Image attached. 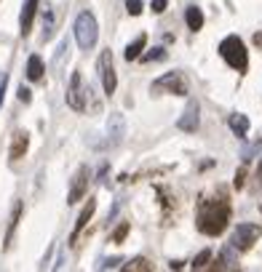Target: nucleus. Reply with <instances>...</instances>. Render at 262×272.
I'll use <instances>...</instances> for the list:
<instances>
[{
    "label": "nucleus",
    "mask_w": 262,
    "mask_h": 272,
    "mask_svg": "<svg viewBox=\"0 0 262 272\" xmlns=\"http://www.w3.org/2000/svg\"><path fill=\"white\" fill-rule=\"evenodd\" d=\"M228 227V206L225 203H204L201 206V216H198V230L204 232V235H220V232H225Z\"/></svg>",
    "instance_id": "1"
},
{
    "label": "nucleus",
    "mask_w": 262,
    "mask_h": 272,
    "mask_svg": "<svg viewBox=\"0 0 262 272\" xmlns=\"http://www.w3.org/2000/svg\"><path fill=\"white\" fill-rule=\"evenodd\" d=\"M220 53L233 69L246 72V67H249V53H246V45L238 35H228L225 40L220 43Z\"/></svg>",
    "instance_id": "2"
},
{
    "label": "nucleus",
    "mask_w": 262,
    "mask_h": 272,
    "mask_svg": "<svg viewBox=\"0 0 262 272\" xmlns=\"http://www.w3.org/2000/svg\"><path fill=\"white\" fill-rule=\"evenodd\" d=\"M96 37H99V27H96V19L91 11H80L78 19H75V40L83 51H91L96 45Z\"/></svg>",
    "instance_id": "3"
},
{
    "label": "nucleus",
    "mask_w": 262,
    "mask_h": 272,
    "mask_svg": "<svg viewBox=\"0 0 262 272\" xmlns=\"http://www.w3.org/2000/svg\"><path fill=\"white\" fill-rule=\"evenodd\" d=\"M64 99H67V104H70L75 112H83V110H86V85H83L80 72H72V75H70V83H67Z\"/></svg>",
    "instance_id": "4"
},
{
    "label": "nucleus",
    "mask_w": 262,
    "mask_h": 272,
    "mask_svg": "<svg viewBox=\"0 0 262 272\" xmlns=\"http://www.w3.org/2000/svg\"><path fill=\"white\" fill-rule=\"evenodd\" d=\"M152 88L156 91H168V94H176V96H188V77L182 72H166L164 77H158L156 83H152Z\"/></svg>",
    "instance_id": "5"
},
{
    "label": "nucleus",
    "mask_w": 262,
    "mask_h": 272,
    "mask_svg": "<svg viewBox=\"0 0 262 272\" xmlns=\"http://www.w3.org/2000/svg\"><path fill=\"white\" fill-rule=\"evenodd\" d=\"M260 238V227L257 224H238L236 232H233V240H230V246L236 248V251H246V248H252L257 243Z\"/></svg>",
    "instance_id": "6"
},
{
    "label": "nucleus",
    "mask_w": 262,
    "mask_h": 272,
    "mask_svg": "<svg viewBox=\"0 0 262 272\" xmlns=\"http://www.w3.org/2000/svg\"><path fill=\"white\" fill-rule=\"evenodd\" d=\"M99 75H102L104 94H115V88H118V77H115L112 53L110 51H102V56H99Z\"/></svg>",
    "instance_id": "7"
},
{
    "label": "nucleus",
    "mask_w": 262,
    "mask_h": 272,
    "mask_svg": "<svg viewBox=\"0 0 262 272\" xmlns=\"http://www.w3.org/2000/svg\"><path fill=\"white\" fill-rule=\"evenodd\" d=\"M123 134H126V123H123L120 112H112L110 120H107V139L102 142V147H118L123 142Z\"/></svg>",
    "instance_id": "8"
},
{
    "label": "nucleus",
    "mask_w": 262,
    "mask_h": 272,
    "mask_svg": "<svg viewBox=\"0 0 262 272\" xmlns=\"http://www.w3.org/2000/svg\"><path fill=\"white\" fill-rule=\"evenodd\" d=\"M198 123H201V107H198V102H190L188 107H184L182 118L176 120V128L192 134V131H198Z\"/></svg>",
    "instance_id": "9"
},
{
    "label": "nucleus",
    "mask_w": 262,
    "mask_h": 272,
    "mask_svg": "<svg viewBox=\"0 0 262 272\" xmlns=\"http://www.w3.org/2000/svg\"><path fill=\"white\" fill-rule=\"evenodd\" d=\"M86 187H88V168L80 166L78 174H75L72 179V187H70V195H67V203H78V200H83V195H86Z\"/></svg>",
    "instance_id": "10"
},
{
    "label": "nucleus",
    "mask_w": 262,
    "mask_h": 272,
    "mask_svg": "<svg viewBox=\"0 0 262 272\" xmlns=\"http://www.w3.org/2000/svg\"><path fill=\"white\" fill-rule=\"evenodd\" d=\"M38 3H40V0H24V5H22V16H19L22 35H30V29H32V19H35V11H38Z\"/></svg>",
    "instance_id": "11"
},
{
    "label": "nucleus",
    "mask_w": 262,
    "mask_h": 272,
    "mask_svg": "<svg viewBox=\"0 0 262 272\" xmlns=\"http://www.w3.org/2000/svg\"><path fill=\"white\" fill-rule=\"evenodd\" d=\"M94 211H96V198H88V203H86V208L80 211V216H78V222H75V230H72V240L83 232V227L91 222V216H94Z\"/></svg>",
    "instance_id": "12"
},
{
    "label": "nucleus",
    "mask_w": 262,
    "mask_h": 272,
    "mask_svg": "<svg viewBox=\"0 0 262 272\" xmlns=\"http://www.w3.org/2000/svg\"><path fill=\"white\" fill-rule=\"evenodd\" d=\"M27 144H30L27 131H16V134H14V142H11V160H19L22 155L27 152Z\"/></svg>",
    "instance_id": "13"
},
{
    "label": "nucleus",
    "mask_w": 262,
    "mask_h": 272,
    "mask_svg": "<svg viewBox=\"0 0 262 272\" xmlns=\"http://www.w3.org/2000/svg\"><path fill=\"white\" fill-rule=\"evenodd\" d=\"M230 131L238 136V139H246V134H249V118L246 115H230Z\"/></svg>",
    "instance_id": "14"
},
{
    "label": "nucleus",
    "mask_w": 262,
    "mask_h": 272,
    "mask_svg": "<svg viewBox=\"0 0 262 272\" xmlns=\"http://www.w3.org/2000/svg\"><path fill=\"white\" fill-rule=\"evenodd\" d=\"M184 21H188V27L192 29V32H198V29L204 27V11L198 8V5H190L188 13H184Z\"/></svg>",
    "instance_id": "15"
},
{
    "label": "nucleus",
    "mask_w": 262,
    "mask_h": 272,
    "mask_svg": "<svg viewBox=\"0 0 262 272\" xmlns=\"http://www.w3.org/2000/svg\"><path fill=\"white\" fill-rule=\"evenodd\" d=\"M144 43H148V37H144V35H140L134 43H128V45H126V53H123V56H126V61L140 59V56H142V51H144Z\"/></svg>",
    "instance_id": "16"
},
{
    "label": "nucleus",
    "mask_w": 262,
    "mask_h": 272,
    "mask_svg": "<svg viewBox=\"0 0 262 272\" xmlns=\"http://www.w3.org/2000/svg\"><path fill=\"white\" fill-rule=\"evenodd\" d=\"M27 77H30V80H40V77H43V59L35 56V53L27 61Z\"/></svg>",
    "instance_id": "17"
},
{
    "label": "nucleus",
    "mask_w": 262,
    "mask_h": 272,
    "mask_svg": "<svg viewBox=\"0 0 262 272\" xmlns=\"http://www.w3.org/2000/svg\"><path fill=\"white\" fill-rule=\"evenodd\" d=\"M209 259H212V251L206 248V251H201V254L196 256V259H192V270H204L206 264H209Z\"/></svg>",
    "instance_id": "18"
},
{
    "label": "nucleus",
    "mask_w": 262,
    "mask_h": 272,
    "mask_svg": "<svg viewBox=\"0 0 262 272\" xmlns=\"http://www.w3.org/2000/svg\"><path fill=\"white\" fill-rule=\"evenodd\" d=\"M123 270H142V272H150L152 267L144 259H131L128 264H123Z\"/></svg>",
    "instance_id": "19"
},
{
    "label": "nucleus",
    "mask_w": 262,
    "mask_h": 272,
    "mask_svg": "<svg viewBox=\"0 0 262 272\" xmlns=\"http://www.w3.org/2000/svg\"><path fill=\"white\" fill-rule=\"evenodd\" d=\"M142 61H160V59H166V51L164 48H152L150 53H144V56H140Z\"/></svg>",
    "instance_id": "20"
},
{
    "label": "nucleus",
    "mask_w": 262,
    "mask_h": 272,
    "mask_svg": "<svg viewBox=\"0 0 262 272\" xmlns=\"http://www.w3.org/2000/svg\"><path fill=\"white\" fill-rule=\"evenodd\" d=\"M126 11L131 16H140L142 13V0H126Z\"/></svg>",
    "instance_id": "21"
},
{
    "label": "nucleus",
    "mask_w": 262,
    "mask_h": 272,
    "mask_svg": "<svg viewBox=\"0 0 262 272\" xmlns=\"http://www.w3.org/2000/svg\"><path fill=\"white\" fill-rule=\"evenodd\" d=\"M126 232H128V222H123L120 227H118V230L112 232V240H115V243H120V240L126 238Z\"/></svg>",
    "instance_id": "22"
},
{
    "label": "nucleus",
    "mask_w": 262,
    "mask_h": 272,
    "mask_svg": "<svg viewBox=\"0 0 262 272\" xmlns=\"http://www.w3.org/2000/svg\"><path fill=\"white\" fill-rule=\"evenodd\" d=\"M19 102H22V104H30V102H32V91L22 85V88H19Z\"/></svg>",
    "instance_id": "23"
},
{
    "label": "nucleus",
    "mask_w": 262,
    "mask_h": 272,
    "mask_svg": "<svg viewBox=\"0 0 262 272\" xmlns=\"http://www.w3.org/2000/svg\"><path fill=\"white\" fill-rule=\"evenodd\" d=\"M6 85H8V75L0 72V104H3V94H6Z\"/></svg>",
    "instance_id": "24"
},
{
    "label": "nucleus",
    "mask_w": 262,
    "mask_h": 272,
    "mask_svg": "<svg viewBox=\"0 0 262 272\" xmlns=\"http://www.w3.org/2000/svg\"><path fill=\"white\" fill-rule=\"evenodd\" d=\"M166 3H168V0H152V11H156V13H164V11H166Z\"/></svg>",
    "instance_id": "25"
},
{
    "label": "nucleus",
    "mask_w": 262,
    "mask_h": 272,
    "mask_svg": "<svg viewBox=\"0 0 262 272\" xmlns=\"http://www.w3.org/2000/svg\"><path fill=\"white\" fill-rule=\"evenodd\" d=\"M244 174H246L244 168H241V171H238V174H236V187H244Z\"/></svg>",
    "instance_id": "26"
},
{
    "label": "nucleus",
    "mask_w": 262,
    "mask_h": 272,
    "mask_svg": "<svg viewBox=\"0 0 262 272\" xmlns=\"http://www.w3.org/2000/svg\"><path fill=\"white\" fill-rule=\"evenodd\" d=\"M118 262H120V259H110V262H104V264H102V270H107V267H118Z\"/></svg>",
    "instance_id": "27"
}]
</instances>
